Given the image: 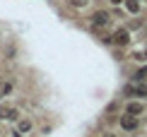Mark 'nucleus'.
Instances as JSON below:
<instances>
[{
    "instance_id": "6",
    "label": "nucleus",
    "mask_w": 147,
    "mask_h": 137,
    "mask_svg": "<svg viewBox=\"0 0 147 137\" xmlns=\"http://www.w3.org/2000/svg\"><path fill=\"white\" fill-rule=\"evenodd\" d=\"M111 39H113V46H128L130 43V32L128 29H116L111 34Z\"/></svg>"
},
{
    "instance_id": "16",
    "label": "nucleus",
    "mask_w": 147,
    "mask_h": 137,
    "mask_svg": "<svg viewBox=\"0 0 147 137\" xmlns=\"http://www.w3.org/2000/svg\"><path fill=\"white\" fill-rule=\"evenodd\" d=\"M0 135H3V128H0Z\"/></svg>"
},
{
    "instance_id": "4",
    "label": "nucleus",
    "mask_w": 147,
    "mask_h": 137,
    "mask_svg": "<svg viewBox=\"0 0 147 137\" xmlns=\"http://www.w3.org/2000/svg\"><path fill=\"white\" fill-rule=\"evenodd\" d=\"M138 128H140V118L138 116H128V113L121 116V130H125V132H135Z\"/></svg>"
},
{
    "instance_id": "8",
    "label": "nucleus",
    "mask_w": 147,
    "mask_h": 137,
    "mask_svg": "<svg viewBox=\"0 0 147 137\" xmlns=\"http://www.w3.org/2000/svg\"><path fill=\"white\" fill-rule=\"evenodd\" d=\"M12 89H15V82H12V79H3V82H0V99L10 96Z\"/></svg>"
},
{
    "instance_id": "1",
    "label": "nucleus",
    "mask_w": 147,
    "mask_h": 137,
    "mask_svg": "<svg viewBox=\"0 0 147 137\" xmlns=\"http://www.w3.org/2000/svg\"><path fill=\"white\" fill-rule=\"evenodd\" d=\"M89 27L94 29V32H99V29H109V27H111V12H109V10H96V12H92Z\"/></svg>"
},
{
    "instance_id": "5",
    "label": "nucleus",
    "mask_w": 147,
    "mask_h": 137,
    "mask_svg": "<svg viewBox=\"0 0 147 137\" xmlns=\"http://www.w3.org/2000/svg\"><path fill=\"white\" fill-rule=\"evenodd\" d=\"M15 130H17V132H22V135H32L34 132V120H32V118H27V116H22L20 120L15 123Z\"/></svg>"
},
{
    "instance_id": "15",
    "label": "nucleus",
    "mask_w": 147,
    "mask_h": 137,
    "mask_svg": "<svg viewBox=\"0 0 147 137\" xmlns=\"http://www.w3.org/2000/svg\"><path fill=\"white\" fill-rule=\"evenodd\" d=\"M101 137H116V135H113V132H104Z\"/></svg>"
},
{
    "instance_id": "10",
    "label": "nucleus",
    "mask_w": 147,
    "mask_h": 137,
    "mask_svg": "<svg viewBox=\"0 0 147 137\" xmlns=\"http://www.w3.org/2000/svg\"><path fill=\"white\" fill-rule=\"evenodd\" d=\"M133 79H135V82H145V79H147V65H142V67H140V70L133 75Z\"/></svg>"
},
{
    "instance_id": "3",
    "label": "nucleus",
    "mask_w": 147,
    "mask_h": 137,
    "mask_svg": "<svg viewBox=\"0 0 147 137\" xmlns=\"http://www.w3.org/2000/svg\"><path fill=\"white\" fill-rule=\"evenodd\" d=\"M22 118L20 108L17 106H0V120H7V123H17Z\"/></svg>"
},
{
    "instance_id": "7",
    "label": "nucleus",
    "mask_w": 147,
    "mask_h": 137,
    "mask_svg": "<svg viewBox=\"0 0 147 137\" xmlns=\"http://www.w3.org/2000/svg\"><path fill=\"white\" fill-rule=\"evenodd\" d=\"M125 113L140 118V116L145 113V103H142V101H128V103H125Z\"/></svg>"
},
{
    "instance_id": "12",
    "label": "nucleus",
    "mask_w": 147,
    "mask_h": 137,
    "mask_svg": "<svg viewBox=\"0 0 147 137\" xmlns=\"http://www.w3.org/2000/svg\"><path fill=\"white\" fill-rule=\"evenodd\" d=\"M133 60H138V63H145V60H147V53H142V51L133 53Z\"/></svg>"
},
{
    "instance_id": "14",
    "label": "nucleus",
    "mask_w": 147,
    "mask_h": 137,
    "mask_svg": "<svg viewBox=\"0 0 147 137\" xmlns=\"http://www.w3.org/2000/svg\"><path fill=\"white\" fill-rule=\"evenodd\" d=\"M10 137H27V135H22V132H17V130H12V132H10Z\"/></svg>"
},
{
    "instance_id": "9",
    "label": "nucleus",
    "mask_w": 147,
    "mask_h": 137,
    "mask_svg": "<svg viewBox=\"0 0 147 137\" xmlns=\"http://www.w3.org/2000/svg\"><path fill=\"white\" fill-rule=\"evenodd\" d=\"M125 12L128 15H140V0H125Z\"/></svg>"
},
{
    "instance_id": "2",
    "label": "nucleus",
    "mask_w": 147,
    "mask_h": 137,
    "mask_svg": "<svg viewBox=\"0 0 147 137\" xmlns=\"http://www.w3.org/2000/svg\"><path fill=\"white\" fill-rule=\"evenodd\" d=\"M123 96H135V99H147V82H128L125 87H123Z\"/></svg>"
},
{
    "instance_id": "13",
    "label": "nucleus",
    "mask_w": 147,
    "mask_h": 137,
    "mask_svg": "<svg viewBox=\"0 0 147 137\" xmlns=\"http://www.w3.org/2000/svg\"><path fill=\"white\" fill-rule=\"evenodd\" d=\"M109 3H111V5H116V7H121V5H123L125 0H109Z\"/></svg>"
},
{
    "instance_id": "11",
    "label": "nucleus",
    "mask_w": 147,
    "mask_h": 137,
    "mask_svg": "<svg viewBox=\"0 0 147 137\" xmlns=\"http://www.w3.org/2000/svg\"><path fill=\"white\" fill-rule=\"evenodd\" d=\"M87 3H89V0H68V5H70V7H75V10L87 7Z\"/></svg>"
}]
</instances>
